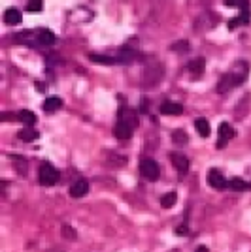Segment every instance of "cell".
Listing matches in <instances>:
<instances>
[{"mask_svg": "<svg viewBox=\"0 0 251 252\" xmlns=\"http://www.w3.org/2000/svg\"><path fill=\"white\" fill-rule=\"evenodd\" d=\"M4 21H6V25H19L21 21H23V15H21V12L16 10V8H10V10H6L4 12Z\"/></svg>", "mask_w": 251, "mask_h": 252, "instance_id": "obj_13", "label": "cell"}, {"mask_svg": "<svg viewBox=\"0 0 251 252\" xmlns=\"http://www.w3.org/2000/svg\"><path fill=\"white\" fill-rule=\"evenodd\" d=\"M172 51L174 53H187L189 51V44L183 40V42H176V44H172Z\"/></svg>", "mask_w": 251, "mask_h": 252, "instance_id": "obj_25", "label": "cell"}, {"mask_svg": "<svg viewBox=\"0 0 251 252\" xmlns=\"http://www.w3.org/2000/svg\"><path fill=\"white\" fill-rule=\"evenodd\" d=\"M162 66L159 62H149L143 66V74H142V81L145 89H153L162 81Z\"/></svg>", "mask_w": 251, "mask_h": 252, "instance_id": "obj_3", "label": "cell"}, {"mask_svg": "<svg viewBox=\"0 0 251 252\" xmlns=\"http://www.w3.org/2000/svg\"><path fill=\"white\" fill-rule=\"evenodd\" d=\"M27 10H29V12H40V10H42V0H29Z\"/></svg>", "mask_w": 251, "mask_h": 252, "instance_id": "obj_26", "label": "cell"}, {"mask_svg": "<svg viewBox=\"0 0 251 252\" xmlns=\"http://www.w3.org/2000/svg\"><path fill=\"white\" fill-rule=\"evenodd\" d=\"M136 128H138V117H136V113L132 109H128V107L123 109V111H119V120L115 124V128H113L115 137L117 139H130Z\"/></svg>", "mask_w": 251, "mask_h": 252, "instance_id": "obj_2", "label": "cell"}, {"mask_svg": "<svg viewBox=\"0 0 251 252\" xmlns=\"http://www.w3.org/2000/svg\"><path fill=\"white\" fill-rule=\"evenodd\" d=\"M17 120H21L25 126H32L36 122V115L32 111H29V109H21L17 113Z\"/></svg>", "mask_w": 251, "mask_h": 252, "instance_id": "obj_16", "label": "cell"}, {"mask_svg": "<svg viewBox=\"0 0 251 252\" xmlns=\"http://www.w3.org/2000/svg\"><path fill=\"white\" fill-rule=\"evenodd\" d=\"M229 188H233V190H238V192H242V190H251V183H246V181H242V179H231L229 183H227Z\"/></svg>", "mask_w": 251, "mask_h": 252, "instance_id": "obj_20", "label": "cell"}, {"mask_svg": "<svg viewBox=\"0 0 251 252\" xmlns=\"http://www.w3.org/2000/svg\"><path fill=\"white\" fill-rule=\"evenodd\" d=\"M208 185L215 190H223V188H227V181L219 169H210L208 171Z\"/></svg>", "mask_w": 251, "mask_h": 252, "instance_id": "obj_8", "label": "cell"}, {"mask_svg": "<svg viewBox=\"0 0 251 252\" xmlns=\"http://www.w3.org/2000/svg\"><path fill=\"white\" fill-rule=\"evenodd\" d=\"M38 181H40V185H44V186L57 185V181H59V171H57L49 162H44V164H40V169H38Z\"/></svg>", "mask_w": 251, "mask_h": 252, "instance_id": "obj_4", "label": "cell"}, {"mask_svg": "<svg viewBox=\"0 0 251 252\" xmlns=\"http://www.w3.org/2000/svg\"><path fill=\"white\" fill-rule=\"evenodd\" d=\"M16 164H19V175H27V162L21 158V156H16Z\"/></svg>", "mask_w": 251, "mask_h": 252, "instance_id": "obj_27", "label": "cell"}, {"mask_svg": "<svg viewBox=\"0 0 251 252\" xmlns=\"http://www.w3.org/2000/svg\"><path fill=\"white\" fill-rule=\"evenodd\" d=\"M204 66H206V60H204L202 57H198V59L191 60V62L187 64V70H189V74H191L193 77H198V75L204 74Z\"/></svg>", "mask_w": 251, "mask_h": 252, "instance_id": "obj_12", "label": "cell"}, {"mask_svg": "<svg viewBox=\"0 0 251 252\" xmlns=\"http://www.w3.org/2000/svg\"><path fill=\"white\" fill-rule=\"evenodd\" d=\"M246 77H248V64H246V62H238V64L234 66V70H231L229 74H225V75L219 79L217 92L225 94V92L233 90L234 87H240V85L244 83Z\"/></svg>", "mask_w": 251, "mask_h": 252, "instance_id": "obj_1", "label": "cell"}, {"mask_svg": "<svg viewBox=\"0 0 251 252\" xmlns=\"http://www.w3.org/2000/svg\"><path fill=\"white\" fill-rule=\"evenodd\" d=\"M178 202V194L176 192H168L161 198V207L162 209H172Z\"/></svg>", "mask_w": 251, "mask_h": 252, "instance_id": "obj_17", "label": "cell"}, {"mask_svg": "<svg viewBox=\"0 0 251 252\" xmlns=\"http://www.w3.org/2000/svg\"><path fill=\"white\" fill-rule=\"evenodd\" d=\"M225 6L229 8H240V10H248L250 2L248 0H225Z\"/></svg>", "mask_w": 251, "mask_h": 252, "instance_id": "obj_24", "label": "cell"}, {"mask_svg": "<svg viewBox=\"0 0 251 252\" xmlns=\"http://www.w3.org/2000/svg\"><path fill=\"white\" fill-rule=\"evenodd\" d=\"M197 252H210V251H208V247H198Z\"/></svg>", "mask_w": 251, "mask_h": 252, "instance_id": "obj_31", "label": "cell"}, {"mask_svg": "<svg viewBox=\"0 0 251 252\" xmlns=\"http://www.w3.org/2000/svg\"><path fill=\"white\" fill-rule=\"evenodd\" d=\"M176 236H189V230H187V226H185V224L176 228Z\"/></svg>", "mask_w": 251, "mask_h": 252, "instance_id": "obj_29", "label": "cell"}, {"mask_svg": "<svg viewBox=\"0 0 251 252\" xmlns=\"http://www.w3.org/2000/svg\"><path fill=\"white\" fill-rule=\"evenodd\" d=\"M87 192H89V181L87 179H78L70 185L72 198H83Z\"/></svg>", "mask_w": 251, "mask_h": 252, "instance_id": "obj_9", "label": "cell"}, {"mask_svg": "<svg viewBox=\"0 0 251 252\" xmlns=\"http://www.w3.org/2000/svg\"><path fill=\"white\" fill-rule=\"evenodd\" d=\"M170 160H172V164H174V168H176L179 177H185L187 171H189V160H187V156L181 154V152H172Z\"/></svg>", "mask_w": 251, "mask_h": 252, "instance_id": "obj_6", "label": "cell"}, {"mask_svg": "<svg viewBox=\"0 0 251 252\" xmlns=\"http://www.w3.org/2000/svg\"><path fill=\"white\" fill-rule=\"evenodd\" d=\"M140 173H142L147 181H157V179L161 177V168H159V164H157L155 160L143 158L142 162H140Z\"/></svg>", "mask_w": 251, "mask_h": 252, "instance_id": "obj_5", "label": "cell"}, {"mask_svg": "<svg viewBox=\"0 0 251 252\" xmlns=\"http://www.w3.org/2000/svg\"><path fill=\"white\" fill-rule=\"evenodd\" d=\"M17 137L21 141H34V139L40 137V134H38V130H34L32 126H25V128H21L17 132Z\"/></svg>", "mask_w": 251, "mask_h": 252, "instance_id": "obj_15", "label": "cell"}, {"mask_svg": "<svg viewBox=\"0 0 251 252\" xmlns=\"http://www.w3.org/2000/svg\"><path fill=\"white\" fill-rule=\"evenodd\" d=\"M89 59L94 60V62H100V64H115V62H119L117 59L108 57V55H89Z\"/></svg>", "mask_w": 251, "mask_h": 252, "instance_id": "obj_22", "label": "cell"}, {"mask_svg": "<svg viewBox=\"0 0 251 252\" xmlns=\"http://www.w3.org/2000/svg\"><path fill=\"white\" fill-rule=\"evenodd\" d=\"M161 113L162 115H181L183 113V107L179 105V104H176V102H162L161 104Z\"/></svg>", "mask_w": 251, "mask_h": 252, "instance_id": "obj_10", "label": "cell"}, {"mask_svg": "<svg viewBox=\"0 0 251 252\" xmlns=\"http://www.w3.org/2000/svg\"><path fill=\"white\" fill-rule=\"evenodd\" d=\"M36 40H38L42 45H53L55 42H57L55 34L51 32V30H46V29H38V30H36Z\"/></svg>", "mask_w": 251, "mask_h": 252, "instance_id": "obj_11", "label": "cell"}, {"mask_svg": "<svg viewBox=\"0 0 251 252\" xmlns=\"http://www.w3.org/2000/svg\"><path fill=\"white\" fill-rule=\"evenodd\" d=\"M63 236L66 237V239H76V232H74V228H70V226H64L63 228Z\"/></svg>", "mask_w": 251, "mask_h": 252, "instance_id": "obj_28", "label": "cell"}, {"mask_svg": "<svg viewBox=\"0 0 251 252\" xmlns=\"http://www.w3.org/2000/svg\"><path fill=\"white\" fill-rule=\"evenodd\" d=\"M61 105H63V100H61L59 96H49V98H46L44 104H42V107H44L46 113H55Z\"/></svg>", "mask_w": 251, "mask_h": 252, "instance_id": "obj_14", "label": "cell"}, {"mask_svg": "<svg viewBox=\"0 0 251 252\" xmlns=\"http://www.w3.org/2000/svg\"><path fill=\"white\" fill-rule=\"evenodd\" d=\"M217 134H219V143H217V147H219V149H223V147H225V143H227L229 139H233L234 135H236V130H234L229 122H221V124H219Z\"/></svg>", "mask_w": 251, "mask_h": 252, "instance_id": "obj_7", "label": "cell"}, {"mask_svg": "<svg viewBox=\"0 0 251 252\" xmlns=\"http://www.w3.org/2000/svg\"><path fill=\"white\" fill-rule=\"evenodd\" d=\"M147 107H149V105H147V98H143L142 105H140V111H142V113H147Z\"/></svg>", "mask_w": 251, "mask_h": 252, "instance_id": "obj_30", "label": "cell"}, {"mask_svg": "<svg viewBox=\"0 0 251 252\" xmlns=\"http://www.w3.org/2000/svg\"><path fill=\"white\" fill-rule=\"evenodd\" d=\"M195 128H197V132L200 135H202V137H208V135H210V122H208V120H206V119H197V120H195Z\"/></svg>", "mask_w": 251, "mask_h": 252, "instance_id": "obj_18", "label": "cell"}, {"mask_svg": "<svg viewBox=\"0 0 251 252\" xmlns=\"http://www.w3.org/2000/svg\"><path fill=\"white\" fill-rule=\"evenodd\" d=\"M134 57H136V53H134L132 49H128V47H121V49H119V57H117V60H119V62H130Z\"/></svg>", "mask_w": 251, "mask_h": 252, "instance_id": "obj_21", "label": "cell"}, {"mask_svg": "<svg viewBox=\"0 0 251 252\" xmlns=\"http://www.w3.org/2000/svg\"><path fill=\"white\" fill-rule=\"evenodd\" d=\"M248 23H250V10H246L242 15L231 19V21H229V29H236L238 25H248Z\"/></svg>", "mask_w": 251, "mask_h": 252, "instance_id": "obj_19", "label": "cell"}, {"mask_svg": "<svg viewBox=\"0 0 251 252\" xmlns=\"http://www.w3.org/2000/svg\"><path fill=\"white\" fill-rule=\"evenodd\" d=\"M172 141H174L176 145H185V143L189 141V137H187V134H185L183 130H174V132H172Z\"/></svg>", "mask_w": 251, "mask_h": 252, "instance_id": "obj_23", "label": "cell"}]
</instances>
